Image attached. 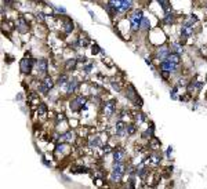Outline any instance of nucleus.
Returning <instances> with one entry per match:
<instances>
[{
  "instance_id": "obj_1",
  "label": "nucleus",
  "mask_w": 207,
  "mask_h": 189,
  "mask_svg": "<svg viewBox=\"0 0 207 189\" xmlns=\"http://www.w3.org/2000/svg\"><path fill=\"white\" fill-rule=\"evenodd\" d=\"M124 170H126V167H124V163H115L113 164V168H112V172H110V178H112V181H120L121 177L124 175Z\"/></svg>"
},
{
  "instance_id": "obj_2",
  "label": "nucleus",
  "mask_w": 207,
  "mask_h": 189,
  "mask_svg": "<svg viewBox=\"0 0 207 189\" xmlns=\"http://www.w3.org/2000/svg\"><path fill=\"white\" fill-rule=\"evenodd\" d=\"M142 11L140 10H135L134 13L130 17V22H131V29L132 31H138L141 29V22H142Z\"/></svg>"
},
{
  "instance_id": "obj_3",
  "label": "nucleus",
  "mask_w": 207,
  "mask_h": 189,
  "mask_svg": "<svg viewBox=\"0 0 207 189\" xmlns=\"http://www.w3.org/2000/svg\"><path fill=\"white\" fill-rule=\"evenodd\" d=\"M192 33H193V22L192 21H185V24L181 28V37L185 40L192 36Z\"/></svg>"
},
{
  "instance_id": "obj_4",
  "label": "nucleus",
  "mask_w": 207,
  "mask_h": 189,
  "mask_svg": "<svg viewBox=\"0 0 207 189\" xmlns=\"http://www.w3.org/2000/svg\"><path fill=\"white\" fill-rule=\"evenodd\" d=\"M115 112V101H108L104 104V115L106 117H110Z\"/></svg>"
},
{
  "instance_id": "obj_5",
  "label": "nucleus",
  "mask_w": 207,
  "mask_h": 189,
  "mask_svg": "<svg viewBox=\"0 0 207 189\" xmlns=\"http://www.w3.org/2000/svg\"><path fill=\"white\" fill-rule=\"evenodd\" d=\"M32 66H33V61L29 58H25L21 61V72L22 73H30V70H32Z\"/></svg>"
},
{
  "instance_id": "obj_6",
  "label": "nucleus",
  "mask_w": 207,
  "mask_h": 189,
  "mask_svg": "<svg viewBox=\"0 0 207 189\" xmlns=\"http://www.w3.org/2000/svg\"><path fill=\"white\" fill-rule=\"evenodd\" d=\"M47 68H48V64H47L46 59H40V61L36 62V70H37L39 75H46Z\"/></svg>"
},
{
  "instance_id": "obj_7",
  "label": "nucleus",
  "mask_w": 207,
  "mask_h": 189,
  "mask_svg": "<svg viewBox=\"0 0 207 189\" xmlns=\"http://www.w3.org/2000/svg\"><path fill=\"white\" fill-rule=\"evenodd\" d=\"M162 68L163 70H168V72H177V69H178V65L173 64L171 61H168V59H163L162 61Z\"/></svg>"
},
{
  "instance_id": "obj_8",
  "label": "nucleus",
  "mask_w": 207,
  "mask_h": 189,
  "mask_svg": "<svg viewBox=\"0 0 207 189\" xmlns=\"http://www.w3.org/2000/svg\"><path fill=\"white\" fill-rule=\"evenodd\" d=\"M116 134H117L119 137H124V135H127V130H126V127L127 126L124 124L123 122H117L116 123Z\"/></svg>"
},
{
  "instance_id": "obj_9",
  "label": "nucleus",
  "mask_w": 207,
  "mask_h": 189,
  "mask_svg": "<svg viewBox=\"0 0 207 189\" xmlns=\"http://www.w3.org/2000/svg\"><path fill=\"white\" fill-rule=\"evenodd\" d=\"M113 160H115V163H123L124 150L123 149H116L115 152H113Z\"/></svg>"
},
{
  "instance_id": "obj_10",
  "label": "nucleus",
  "mask_w": 207,
  "mask_h": 189,
  "mask_svg": "<svg viewBox=\"0 0 207 189\" xmlns=\"http://www.w3.org/2000/svg\"><path fill=\"white\" fill-rule=\"evenodd\" d=\"M77 89V80L76 79H72V80L68 81V84H66V93L68 94H72V93H75Z\"/></svg>"
},
{
  "instance_id": "obj_11",
  "label": "nucleus",
  "mask_w": 207,
  "mask_h": 189,
  "mask_svg": "<svg viewBox=\"0 0 207 189\" xmlns=\"http://www.w3.org/2000/svg\"><path fill=\"white\" fill-rule=\"evenodd\" d=\"M168 54H170V50H168L166 46H163L162 48H159V50H157V57L160 58V61H163V59H167Z\"/></svg>"
},
{
  "instance_id": "obj_12",
  "label": "nucleus",
  "mask_w": 207,
  "mask_h": 189,
  "mask_svg": "<svg viewBox=\"0 0 207 189\" xmlns=\"http://www.w3.org/2000/svg\"><path fill=\"white\" fill-rule=\"evenodd\" d=\"M84 104H86V98L80 95V97H77L76 100H75L71 104V108L73 109V111H76V109H77V106H82V105H84Z\"/></svg>"
},
{
  "instance_id": "obj_13",
  "label": "nucleus",
  "mask_w": 207,
  "mask_h": 189,
  "mask_svg": "<svg viewBox=\"0 0 207 189\" xmlns=\"http://www.w3.org/2000/svg\"><path fill=\"white\" fill-rule=\"evenodd\" d=\"M167 59L171 61L173 64H175V65H179V62H181V57H179V54H177V53H170L167 57Z\"/></svg>"
},
{
  "instance_id": "obj_14",
  "label": "nucleus",
  "mask_w": 207,
  "mask_h": 189,
  "mask_svg": "<svg viewBox=\"0 0 207 189\" xmlns=\"http://www.w3.org/2000/svg\"><path fill=\"white\" fill-rule=\"evenodd\" d=\"M132 6V0H123L121 2V6H120V10L119 13H126L127 10H130V7Z\"/></svg>"
},
{
  "instance_id": "obj_15",
  "label": "nucleus",
  "mask_w": 207,
  "mask_h": 189,
  "mask_svg": "<svg viewBox=\"0 0 207 189\" xmlns=\"http://www.w3.org/2000/svg\"><path fill=\"white\" fill-rule=\"evenodd\" d=\"M68 81H69V77L66 75H61L59 77H58V80H57V86L58 87H65L66 84H68Z\"/></svg>"
},
{
  "instance_id": "obj_16",
  "label": "nucleus",
  "mask_w": 207,
  "mask_h": 189,
  "mask_svg": "<svg viewBox=\"0 0 207 189\" xmlns=\"http://www.w3.org/2000/svg\"><path fill=\"white\" fill-rule=\"evenodd\" d=\"M17 28H18L21 32H26L28 24L25 22V20H24V18H19V20L17 21Z\"/></svg>"
},
{
  "instance_id": "obj_17",
  "label": "nucleus",
  "mask_w": 207,
  "mask_h": 189,
  "mask_svg": "<svg viewBox=\"0 0 207 189\" xmlns=\"http://www.w3.org/2000/svg\"><path fill=\"white\" fill-rule=\"evenodd\" d=\"M88 145H90V148H95L99 145V137H91L90 139H88Z\"/></svg>"
},
{
  "instance_id": "obj_18",
  "label": "nucleus",
  "mask_w": 207,
  "mask_h": 189,
  "mask_svg": "<svg viewBox=\"0 0 207 189\" xmlns=\"http://www.w3.org/2000/svg\"><path fill=\"white\" fill-rule=\"evenodd\" d=\"M171 53L181 54L182 53V46L179 44V43H173V44H171Z\"/></svg>"
},
{
  "instance_id": "obj_19",
  "label": "nucleus",
  "mask_w": 207,
  "mask_h": 189,
  "mask_svg": "<svg viewBox=\"0 0 207 189\" xmlns=\"http://www.w3.org/2000/svg\"><path fill=\"white\" fill-rule=\"evenodd\" d=\"M76 64H77V61L76 59H68L66 61V64H65V68H66V70H71V69H75V66H76Z\"/></svg>"
},
{
  "instance_id": "obj_20",
  "label": "nucleus",
  "mask_w": 207,
  "mask_h": 189,
  "mask_svg": "<svg viewBox=\"0 0 207 189\" xmlns=\"http://www.w3.org/2000/svg\"><path fill=\"white\" fill-rule=\"evenodd\" d=\"M162 6V9L164 10L166 13H170V3H168V0H157Z\"/></svg>"
},
{
  "instance_id": "obj_21",
  "label": "nucleus",
  "mask_w": 207,
  "mask_h": 189,
  "mask_svg": "<svg viewBox=\"0 0 207 189\" xmlns=\"http://www.w3.org/2000/svg\"><path fill=\"white\" fill-rule=\"evenodd\" d=\"M121 2H123V0H109V3H108V4H110V6H112L113 9L117 10V13H119L120 6H121Z\"/></svg>"
},
{
  "instance_id": "obj_22",
  "label": "nucleus",
  "mask_w": 207,
  "mask_h": 189,
  "mask_svg": "<svg viewBox=\"0 0 207 189\" xmlns=\"http://www.w3.org/2000/svg\"><path fill=\"white\" fill-rule=\"evenodd\" d=\"M63 31H65V33H71V32L73 31V24H72L71 21H65V24H63Z\"/></svg>"
},
{
  "instance_id": "obj_23",
  "label": "nucleus",
  "mask_w": 207,
  "mask_h": 189,
  "mask_svg": "<svg viewBox=\"0 0 207 189\" xmlns=\"http://www.w3.org/2000/svg\"><path fill=\"white\" fill-rule=\"evenodd\" d=\"M164 24L166 25H170L171 22L174 21V15H173V13H166V17H164Z\"/></svg>"
},
{
  "instance_id": "obj_24",
  "label": "nucleus",
  "mask_w": 207,
  "mask_h": 189,
  "mask_svg": "<svg viewBox=\"0 0 207 189\" xmlns=\"http://www.w3.org/2000/svg\"><path fill=\"white\" fill-rule=\"evenodd\" d=\"M72 138H73V133L72 131H68V133L61 135V141H71Z\"/></svg>"
},
{
  "instance_id": "obj_25",
  "label": "nucleus",
  "mask_w": 207,
  "mask_h": 189,
  "mask_svg": "<svg viewBox=\"0 0 207 189\" xmlns=\"http://www.w3.org/2000/svg\"><path fill=\"white\" fill-rule=\"evenodd\" d=\"M43 83L46 84V87H47L48 90H51L52 87H54V81H52V79H51V77H48V76H47V77L44 79V81H43Z\"/></svg>"
},
{
  "instance_id": "obj_26",
  "label": "nucleus",
  "mask_w": 207,
  "mask_h": 189,
  "mask_svg": "<svg viewBox=\"0 0 207 189\" xmlns=\"http://www.w3.org/2000/svg\"><path fill=\"white\" fill-rule=\"evenodd\" d=\"M46 112H47V106L44 105V104H40V105H39V109H37V113L40 115V116H44Z\"/></svg>"
},
{
  "instance_id": "obj_27",
  "label": "nucleus",
  "mask_w": 207,
  "mask_h": 189,
  "mask_svg": "<svg viewBox=\"0 0 207 189\" xmlns=\"http://www.w3.org/2000/svg\"><path fill=\"white\" fill-rule=\"evenodd\" d=\"M37 91H40L41 94H47V93H48V89L46 87V84H44V83H41V84H39Z\"/></svg>"
},
{
  "instance_id": "obj_28",
  "label": "nucleus",
  "mask_w": 207,
  "mask_h": 189,
  "mask_svg": "<svg viewBox=\"0 0 207 189\" xmlns=\"http://www.w3.org/2000/svg\"><path fill=\"white\" fill-rule=\"evenodd\" d=\"M149 28V21H148V18L146 17H144L142 18V22H141V29H144V31H145V29H148Z\"/></svg>"
},
{
  "instance_id": "obj_29",
  "label": "nucleus",
  "mask_w": 207,
  "mask_h": 189,
  "mask_svg": "<svg viewBox=\"0 0 207 189\" xmlns=\"http://www.w3.org/2000/svg\"><path fill=\"white\" fill-rule=\"evenodd\" d=\"M126 130H127V135H131V134L135 133V127H134V126H127Z\"/></svg>"
},
{
  "instance_id": "obj_30",
  "label": "nucleus",
  "mask_w": 207,
  "mask_h": 189,
  "mask_svg": "<svg viewBox=\"0 0 207 189\" xmlns=\"http://www.w3.org/2000/svg\"><path fill=\"white\" fill-rule=\"evenodd\" d=\"M91 53H93L94 55H95V54L101 53V48H99V47H98V46H97V44H94V46H93V50H91Z\"/></svg>"
},
{
  "instance_id": "obj_31",
  "label": "nucleus",
  "mask_w": 207,
  "mask_h": 189,
  "mask_svg": "<svg viewBox=\"0 0 207 189\" xmlns=\"http://www.w3.org/2000/svg\"><path fill=\"white\" fill-rule=\"evenodd\" d=\"M151 159H152V163H153V164H159V161H160V157H159V156H157V155H153Z\"/></svg>"
},
{
  "instance_id": "obj_32",
  "label": "nucleus",
  "mask_w": 207,
  "mask_h": 189,
  "mask_svg": "<svg viewBox=\"0 0 207 189\" xmlns=\"http://www.w3.org/2000/svg\"><path fill=\"white\" fill-rule=\"evenodd\" d=\"M177 91H178V87H174L173 89V91H171V98H173V100H177Z\"/></svg>"
},
{
  "instance_id": "obj_33",
  "label": "nucleus",
  "mask_w": 207,
  "mask_h": 189,
  "mask_svg": "<svg viewBox=\"0 0 207 189\" xmlns=\"http://www.w3.org/2000/svg\"><path fill=\"white\" fill-rule=\"evenodd\" d=\"M145 119H146V117H145V115H142V113H140V115L137 116V122H138V123H142Z\"/></svg>"
},
{
  "instance_id": "obj_34",
  "label": "nucleus",
  "mask_w": 207,
  "mask_h": 189,
  "mask_svg": "<svg viewBox=\"0 0 207 189\" xmlns=\"http://www.w3.org/2000/svg\"><path fill=\"white\" fill-rule=\"evenodd\" d=\"M91 68H93V65H86V66H84V68H83V70H84V72H86V73H90Z\"/></svg>"
},
{
  "instance_id": "obj_35",
  "label": "nucleus",
  "mask_w": 207,
  "mask_h": 189,
  "mask_svg": "<svg viewBox=\"0 0 207 189\" xmlns=\"http://www.w3.org/2000/svg\"><path fill=\"white\" fill-rule=\"evenodd\" d=\"M102 150H104L105 153L110 152V146H109V145H105V146H102Z\"/></svg>"
},
{
  "instance_id": "obj_36",
  "label": "nucleus",
  "mask_w": 207,
  "mask_h": 189,
  "mask_svg": "<svg viewBox=\"0 0 207 189\" xmlns=\"http://www.w3.org/2000/svg\"><path fill=\"white\" fill-rule=\"evenodd\" d=\"M112 87H113V89H115V90H117V91H119V90H120V87H119V84L116 83V81H112Z\"/></svg>"
},
{
  "instance_id": "obj_37",
  "label": "nucleus",
  "mask_w": 207,
  "mask_h": 189,
  "mask_svg": "<svg viewBox=\"0 0 207 189\" xmlns=\"http://www.w3.org/2000/svg\"><path fill=\"white\" fill-rule=\"evenodd\" d=\"M37 20L39 21H43L44 20V15L43 14H37Z\"/></svg>"
},
{
  "instance_id": "obj_38",
  "label": "nucleus",
  "mask_w": 207,
  "mask_h": 189,
  "mask_svg": "<svg viewBox=\"0 0 207 189\" xmlns=\"http://www.w3.org/2000/svg\"><path fill=\"white\" fill-rule=\"evenodd\" d=\"M4 2H7V3H11V0H4Z\"/></svg>"
}]
</instances>
